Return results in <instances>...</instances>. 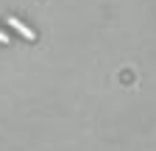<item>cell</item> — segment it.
<instances>
[{"label":"cell","mask_w":156,"mask_h":151,"mask_svg":"<svg viewBox=\"0 0 156 151\" xmlns=\"http://www.w3.org/2000/svg\"><path fill=\"white\" fill-rule=\"evenodd\" d=\"M11 39H9V34H3V31H0V45H9Z\"/></svg>","instance_id":"7a4b0ae2"},{"label":"cell","mask_w":156,"mask_h":151,"mask_svg":"<svg viewBox=\"0 0 156 151\" xmlns=\"http://www.w3.org/2000/svg\"><path fill=\"white\" fill-rule=\"evenodd\" d=\"M9 25H11L17 34H23V39H28V42H34V39H36V34H34V31H31L25 23H20L17 17H9Z\"/></svg>","instance_id":"6da1fadb"}]
</instances>
